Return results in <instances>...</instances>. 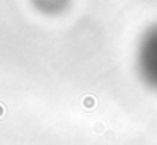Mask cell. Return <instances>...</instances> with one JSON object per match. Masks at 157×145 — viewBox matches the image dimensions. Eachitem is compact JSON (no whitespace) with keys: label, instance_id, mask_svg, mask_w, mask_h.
<instances>
[{"label":"cell","instance_id":"cell-1","mask_svg":"<svg viewBox=\"0 0 157 145\" xmlns=\"http://www.w3.org/2000/svg\"><path fill=\"white\" fill-rule=\"evenodd\" d=\"M95 103H96V101H95V98H93V96H85V100H83V106H85V108H93V106H95Z\"/></svg>","mask_w":157,"mask_h":145},{"label":"cell","instance_id":"cell-2","mask_svg":"<svg viewBox=\"0 0 157 145\" xmlns=\"http://www.w3.org/2000/svg\"><path fill=\"white\" fill-rule=\"evenodd\" d=\"M2 113H4V106L0 105V116H2Z\"/></svg>","mask_w":157,"mask_h":145}]
</instances>
